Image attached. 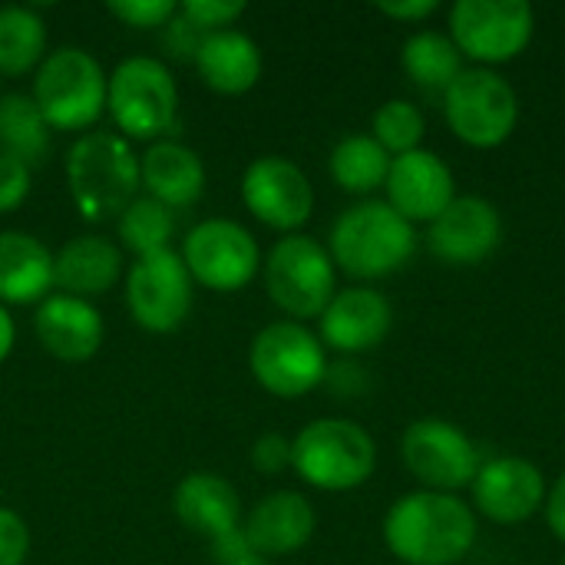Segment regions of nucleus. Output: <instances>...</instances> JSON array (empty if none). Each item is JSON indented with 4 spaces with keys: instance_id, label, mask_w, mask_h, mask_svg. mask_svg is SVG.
<instances>
[{
    "instance_id": "nucleus-5",
    "label": "nucleus",
    "mask_w": 565,
    "mask_h": 565,
    "mask_svg": "<svg viewBox=\"0 0 565 565\" xmlns=\"http://www.w3.org/2000/svg\"><path fill=\"white\" fill-rule=\"evenodd\" d=\"M106 73L83 46H60L43 56L33 79V103L50 129H89L106 109Z\"/></svg>"
},
{
    "instance_id": "nucleus-27",
    "label": "nucleus",
    "mask_w": 565,
    "mask_h": 565,
    "mask_svg": "<svg viewBox=\"0 0 565 565\" xmlns=\"http://www.w3.org/2000/svg\"><path fill=\"white\" fill-rule=\"evenodd\" d=\"M331 175L351 195H371L384 189L391 156L371 132H351L331 149Z\"/></svg>"
},
{
    "instance_id": "nucleus-39",
    "label": "nucleus",
    "mask_w": 565,
    "mask_h": 565,
    "mask_svg": "<svg viewBox=\"0 0 565 565\" xmlns=\"http://www.w3.org/2000/svg\"><path fill=\"white\" fill-rule=\"evenodd\" d=\"M546 523H550L553 536L565 543V473L546 493Z\"/></svg>"
},
{
    "instance_id": "nucleus-16",
    "label": "nucleus",
    "mask_w": 565,
    "mask_h": 565,
    "mask_svg": "<svg viewBox=\"0 0 565 565\" xmlns=\"http://www.w3.org/2000/svg\"><path fill=\"white\" fill-rule=\"evenodd\" d=\"M503 242V215L483 195H457L430 225L427 248L444 265H480Z\"/></svg>"
},
{
    "instance_id": "nucleus-28",
    "label": "nucleus",
    "mask_w": 565,
    "mask_h": 565,
    "mask_svg": "<svg viewBox=\"0 0 565 565\" xmlns=\"http://www.w3.org/2000/svg\"><path fill=\"white\" fill-rule=\"evenodd\" d=\"M46 53V23L33 7L7 3L0 7V73L23 76Z\"/></svg>"
},
{
    "instance_id": "nucleus-25",
    "label": "nucleus",
    "mask_w": 565,
    "mask_h": 565,
    "mask_svg": "<svg viewBox=\"0 0 565 565\" xmlns=\"http://www.w3.org/2000/svg\"><path fill=\"white\" fill-rule=\"evenodd\" d=\"M53 255L26 232H0V305H33L50 298Z\"/></svg>"
},
{
    "instance_id": "nucleus-1",
    "label": "nucleus",
    "mask_w": 565,
    "mask_h": 565,
    "mask_svg": "<svg viewBox=\"0 0 565 565\" xmlns=\"http://www.w3.org/2000/svg\"><path fill=\"white\" fill-rule=\"evenodd\" d=\"M384 543L404 565H457L477 543V513L457 493H404L384 516Z\"/></svg>"
},
{
    "instance_id": "nucleus-24",
    "label": "nucleus",
    "mask_w": 565,
    "mask_h": 565,
    "mask_svg": "<svg viewBox=\"0 0 565 565\" xmlns=\"http://www.w3.org/2000/svg\"><path fill=\"white\" fill-rule=\"evenodd\" d=\"M119 271H122L119 248L99 235L70 238L53 258V285L63 295H73L83 301L109 291L119 281Z\"/></svg>"
},
{
    "instance_id": "nucleus-35",
    "label": "nucleus",
    "mask_w": 565,
    "mask_h": 565,
    "mask_svg": "<svg viewBox=\"0 0 565 565\" xmlns=\"http://www.w3.org/2000/svg\"><path fill=\"white\" fill-rule=\"evenodd\" d=\"M30 556V530L20 513L0 507V565H23Z\"/></svg>"
},
{
    "instance_id": "nucleus-40",
    "label": "nucleus",
    "mask_w": 565,
    "mask_h": 565,
    "mask_svg": "<svg viewBox=\"0 0 565 565\" xmlns=\"http://www.w3.org/2000/svg\"><path fill=\"white\" fill-rule=\"evenodd\" d=\"M13 341H17V328H13V318L7 311V305H0V361L13 351Z\"/></svg>"
},
{
    "instance_id": "nucleus-13",
    "label": "nucleus",
    "mask_w": 565,
    "mask_h": 565,
    "mask_svg": "<svg viewBox=\"0 0 565 565\" xmlns=\"http://www.w3.org/2000/svg\"><path fill=\"white\" fill-rule=\"evenodd\" d=\"M126 305L139 328L152 334L175 331L192 311V275L182 255L162 248L136 258L126 278Z\"/></svg>"
},
{
    "instance_id": "nucleus-34",
    "label": "nucleus",
    "mask_w": 565,
    "mask_h": 565,
    "mask_svg": "<svg viewBox=\"0 0 565 565\" xmlns=\"http://www.w3.org/2000/svg\"><path fill=\"white\" fill-rule=\"evenodd\" d=\"M30 195V166L0 152V215L23 205Z\"/></svg>"
},
{
    "instance_id": "nucleus-23",
    "label": "nucleus",
    "mask_w": 565,
    "mask_h": 565,
    "mask_svg": "<svg viewBox=\"0 0 565 565\" xmlns=\"http://www.w3.org/2000/svg\"><path fill=\"white\" fill-rule=\"evenodd\" d=\"M192 60H195L202 83L222 96H242L262 76V50L242 30L205 33Z\"/></svg>"
},
{
    "instance_id": "nucleus-17",
    "label": "nucleus",
    "mask_w": 565,
    "mask_h": 565,
    "mask_svg": "<svg viewBox=\"0 0 565 565\" xmlns=\"http://www.w3.org/2000/svg\"><path fill=\"white\" fill-rule=\"evenodd\" d=\"M384 192H387L384 202L411 225L417 222L430 225L457 199V179L454 169L444 162V156L420 146L414 152L391 159Z\"/></svg>"
},
{
    "instance_id": "nucleus-22",
    "label": "nucleus",
    "mask_w": 565,
    "mask_h": 565,
    "mask_svg": "<svg viewBox=\"0 0 565 565\" xmlns=\"http://www.w3.org/2000/svg\"><path fill=\"white\" fill-rule=\"evenodd\" d=\"M139 179L149 199L162 202L166 209L195 205L205 192V166L195 149L179 139H159L139 159Z\"/></svg>"
},
{
    "instance_id": "nucleus-14",
    "label": "nucleus",
    "mask_w": 565,
    "mask_h": 565,
    "mask_svg": "<svg viewBox=\"0 0 565 565\" xmlns=\"http://www.w3.org/2000/svg\"><path fill=\"white\" fill-rule=\"evenodd\" d=\"M245 209L268 228L295 235L315 209V189L301 166L285 156H262L242 175Z\"/></svg>"
},
{
    "instance_id": "nucleus-12",
    "label": "nucleus",
    "mask_w": 565,
    "mask_h": 565,
    "mask_svg": "<svg viewBox=\"0 0 565 565\" xmlns=\"http://www.w3.org/2000/svg\"><path fill=\"white\" fill-rule=\"evenodd\" d=\"M182 262L192 281L232 295L242 291L262 268V248L255 235L232 218L199 222L182 245Z\"/></svg>"
},
{
    "instance_id": "nucleus-6",
    "label": "nucleus",
    "mask_w": 565,
    "mask_h": 565,
    "mask_svg": "<svg viewBox=\"0 0 565 565\" xmlns=\"http://www.w3.org/2000/svg\"><path fill=\"white\" fill-rule=\"evenodd\" d=\"M106 109L122 139H162L179 126V89L156 56L122 60L106 83Z\"/></svg>"
},
{
    "instance_id": "nucleus-7",
    "label": "nucleus",
    "mask_w": 565,
    "mask_h": 565,
    "mask_svg": "<svg viewBox=\"0 0 565 565\" xmlns=\"http://www.w3.org/2000/svg\"><path fill=\"white\" fill-rule=\"evenodd\" d=\"M265 288L291 321L321 318L338 295V268L331 252L301 232L278 238L265 258Z\"/></svg>"
},
{
    "instance_id": "nucleus-9",
    "label": "nucleus",
    "mask_w": 565,
    "mask_h": 565,
    "mask_svg": "<svg viewBox=\"0 0 565 565\" xmlns=\"http://www.w3.org/2000/svg\"><path fill=\"white\" fill-rule=\"evenodd\" d=\"M536 33V10L526 0H457L450 7V40L477 66L516 60Z\"/></svg>"
},
{
    "instance_id": "nucleus-37",
    "label": "nucleus",
    "mask_w": 565,
    "mask_h": 565,
    "mask_svg": "<svg viewBox=\"0 0 565 565\" xmlns=\"http://www.w3.org/2000/svg\"><path fill=\"white\" fill-rule=\"evenodd\" d=\"M377 10L391 20H404V23H420L427 20L430 13L440 10L437 0H381Z\"/></svg>"
},
{
    "instance_id": "nucleus-8",
    "label": "nucleus",
    "mask_w": 565,
    "mask_h": 565,
    "mask_svg": "<svg viewBox=\"0 0 565 565\" xmlns=\"http://www.w3.org/2000/svg\"><path fill=\"white\" fill-rule=\"evenodd\" d=\"M444 113L460 142L473 149H497L516 132L520 96L497 70L470 66L447 86Z\"/></svg>"
},
{
    "instance_id": "nucleus-32",
    "label": "nucleus",
    "mask_w": 565,
    "mask_h": 565,
    "mask_svg": "<svg viewBox=\"0 0 565 565\" xmlns=\"http://www.w3.org/2000/svg\"><path fill=\"white\" fill-rule=\"evenodd\" d=\"M106 10L126 26L152 30V26H169L172 17L179 13V3L175 0H109Z\"/></svg>"
},
{
    "instance_id": "nucleus-18",
    "label": "nucleus",
    "mask_w": 565,
    "mask_h": 565,
    "mask_svg": "<svg viewBox=\"0 0 565 565\" xmlns=\"http://www.w3.org/2000/svg\"><path fill=\"white\" fill-rule=\"evenodd\" d=\"M318 324H321L318 338L324 351L331 348L338 354H364V351H374L391 334L394 308L381 291L354 285L331 298Z\"/></svg>"
},
{
    "instance_id": "nucleus-26",
    "label": "nucleus",
    "mask_w": 565,
    "mask_h": 565,
    "mask_svg": "<svg viewBox=\"0 0 565 565\" xmlns=\"http://www.w3.org/2000/svg\"><path fill=\"white\" fill-rule=\"evenodd\" d=\"M401 66L404 73L424 86V89H444L467 70L463 53L450 40V33L440 30H417L401 46Z\"/></svg>"
},
{
    "instance_id": "nucleus-10",
    "label": "nucleus",
    "mask_w": 565,
    "mask_h": 565,
    "mask_svg": "<svg viewBox=\"0 0 565 565\" xmlns=\"http://www.w3.org/2000/svg\"><path fill=\"white\" fill-rule=\"evenodd\" d=\"M248 364L255 381L285 401L311 394L328 377V351L301 321L265 324L252 341Z\"/></svg>"
},
{
    "instance_id": "nucleus-21",
    "label": "nucleus",
    "mask_w": 565,
    "mask_h": 565,
    "mask_svg": "<svg viewBox=\"0 0 565 565\" xmlns=\"http://www.w3.org/2000/svg\"><path fill=\"white\" fill-rule=\"evenodd\" d=\"M40 344L60 361H89L103 344L99 311L73 295H50L40 301L33 318Z\"/></svg>"
},
{
    "instance_id": "nucleus-29",
    "label": "nucleus",
    "mask_w": 565,
    "mask_h": 565,
    "mask_svg": "<svg viewBox=\"0 0 565 565\" xmlns=\"http://www.w3.org/2000/svg\"><path fill=\"white\" fill-rule=\"evenodd\" d=\"M50 149V126L36 109L33 96L7 93L0 96V152L33 166Z\"/></svg>"
},
{
    "instance_id": "nucleus-30",
    "label": "nucleus",
    "mask_w": 565,
    "mask_h": 565,
    "mask_svg": "<svg viewBox=\"0 0 565 565\" xmlns=\"http://www.w3.org/2000/svg\"><path fill=\"white\" fill-rule=\"evenodd\" d=\"M116 228H119L122 245L129 252H136V258H142V255L169 248V238L175 232V218L162 202L142 195L116 218Z\"/></svg>"
},
{
    "instance_id": "nucleus-3",
    "label": "nucleus",
    "mask_w": 565,
    "mask_h": 565,
    "mask_svg": "<svg viewBox=\"0 0 565 565\" xmlns=\"http://www.w3.org/2000/svg\"><path fill=\"white\" fill-rule=\"evenodd\" d=\"M66 185L86 222L119 218L142 185L139 159L119 132H86L66 152Z\"/></svg>"
},
{
    "instance_id": "nucleus-15",
    "label": "nucleus",
    "mask_w": 565,
    "mask_h": 565,
    "mask_svg": "<svg viewBox=\"0 0 565 565\" xmlns=\"http://www.w3.org/2000/svg\"><path fill=\"white\" fill-rule=\"evenodd\" d=\"M473 510L497 526H516L536 516L546 507V480L543 470L526 457H493L477 470Z\"/></svg>"
},
{
    "instance_id": "nucleus-33",
    "label": "nucleus",
    "mask_w": 565,
    "mask_h": 565,
    "mask_svg": "<svg viewBox=\"0 0 565 565\" xmlns=\"http://www.w3.org/2000/svg\"><path fill=\"white\" fill-rule=\"evenodd\" d=\"M242 13H245L242 0H185V3H179V17L189 20L199 33L225 30Z\"/></svg>"
},
{
    "instance_id": "nucleus-19",
    "label": "nucleus",
    "mask_w": 565,
    "mask_h": 565,
    "mask_svg": "<svg viewBox=\"0 0 565 565\" xmlns=\"http://www.w3.org/2000/svg\"><path fill=\"white\" fill-rule=\"evenodd\" d=\"M315 526H318V516L308 497L295 490H278L255 503V510L248 513L242 526V536L252 553L268 559V556H288L308 546L315 536Z\"/></svg>"
},
{
    "instance_id": "nucleus-11",
    "label": "nucleus",
    "mask_w": 565,
    "mask_h": 565,
    "mask_svg": "<svg viewBox=\"0 0 565 565\" xmlns=\"http://www.w3.org/2000/svg\"><path fill=\"white\" fill-rule=\"evenodd\" d=\"M401 460L420 490L457 493L477 480L480 450L470 434L444 417H420L401 437Z\"/></svg>"
},
{
    "instance_id": "nucleus-41",
    "label": "nucleus",
    "mask_w": 565,
    "mask_h": 565,
    "mask_svg": "<svg viewBox=\"0 0 565 565\" xmlns=\"http://www.w3.org/2000/svg\"><path fill=\"white\" fill-rule=\"evenodd\" d=\"M559 565H565V556H563V563H559Z\"/></svg>"
},
{
    "instance_id": "nucleus-20",
    "label": "nucleus",
    "mask_w": 565,
    "mask_h": 565,
    "mask_svg": "<svg viewBox=\"0 0 565 565\" xmlns=\"http://www.w3.org/2000/svg\"><path fill=\"white\" fill-rule=\"evenodd\" d=\"M179 523L209 540L212 546L242 533V500L238 490L218 473H189L172 497Z\"/></svg>"
},
{
    "instance_id": "nucleus-2",
    "label": "nucleus",
    "mask_w": 565,
    "mask_h": 565,
    "mask_svg": "<svg viewBox=\"0 0 565 565\" xmlns=\"http://www.w3.org/2000/svg\"><path fill=\"white\" fill-rule=\"evenodd\" d=\"M331 262L351 278L374 281L401 271L417 252L414 225L384 199H364L341 212L331 228Z\"/></svg>"
},
{
    "instance_id": "nucleus-36",
    "label": "nucleus",
    "mask_w": 565,
    "mask_h": 565,
    "mask_svg": "<svg viewBox=\"0 0 565 565\" xmlns=\"http://www.w3.org/2000/svg\"><path fill=\"white\" fill-rule=\"evenodd\" d=\"M252 467L265 477H278L291 467V440L285 434H262L252 447Z\"/></svg>"
},
{
    "instance_id": "nucleus-4",
    "label": "nucleus",
    "mask_w": 565,
    "mask_h": 565,
    "mask_svg": "<svg viewBox=\"0 0 565 565\" xmlns=\"http://www.w3.org/2000/svg\"><path fill=\"white\" fill-rule=\"evenodd\" d=\"M291 467L315 490L348 493L371 480L377 444L348 417H318L291 440Z\"/></svg>"
},
{
    "instance_id": "nucleus-31",
    "label": "nucleus",
    "mask_w": 565,
    "mask_h": 565,
    "mask_svg": "<svg viewBox=\"0 0 565 565\" xmlns=\"http://www.w3.org/2000/svg\"><path fill=\"white\" fill-rule=\"evenodd\" d=\"M371 136L394 159V156L420 149L424 136H427V119L411 99H387L377 106V113L371 119Z\"/></svg>"
},
{
    "instance_id": "nucleus-38",
    "label": "nucleus",
    "mask_w": 565,
    "mask_h": 565,
    "mask_svg": "<svg viewBox=\"0 0 565 565\" xmlns=\"http://www.w3.org/2000/svg\"><path fill=\"white\" fill-rule=\"evenodd\" d=\"M212 550H215V556H218V565H268L265 556H258V553L248 550V543H245L242 533H235V536L215 543Z\"/></svg>"
}]
</instances>
